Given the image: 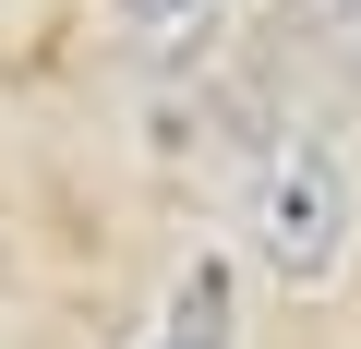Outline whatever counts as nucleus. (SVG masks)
Wrapping results in <instances>:
<instances>
[{
    "instance_id": "nucleus-1",
    "label": "nucleus",
    "mask_w": 361,
    "mask_h": 349,
    "mask_svg": "<svg viewBox=\"0 0 361 349\" xmlns=\"http://www.w3.org/2000/svg\"><path fill=\"white\" fill-rule=\"evenodd\" d=\"M241 229H253L265 277H289V289H325V277L349 265V169H337L325 133L289 121V133L253 145V169H241Z\"/></svg>"
},
{
    "instance_id": "nucleus-2",
    "label": "nucleus",
    "mask_w": 361,
    "mask_h": 349,
    "mask_svg": "<svg viewBox=\"0 0 361 349\" xmlns=\"http://www.w3.org/2000/svg\"><path fill=\"white\" fill-rule=\"evenodd\" d=\"M145 349H229V265L217 253H193V277L169 289V313H157Z\"/></svg>"
},
{
    "instance_id": "nucleus-3",
    "label": "nucleus",
    "mask_w": 361,
    "mask_h": 349,
    "mask_svg": "<svg viewBox=\"0 0 361 349\" xmlns=\"http://www.w3.org/2000/svg\"><path fill=\"white\" fill-rule=\"evenodd\" d=\"M217 13H229V0H121V25H133L145 61H193L217 37Z\"/></svg>"
}]
</instances>
